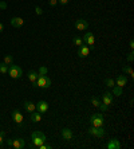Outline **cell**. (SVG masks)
Instances as JSON below:
<instances>
[{
	"instance_id": "6da1fadb",
	"label": "cell",
	"mask_w": 134,
	"mask_h": 149,
	"mask_svg": "<svg viewBox=\"0 0 134 149\" xmlns=\"http://www.w3.org/2000/svg\"><path fill=\"white\" fill-rule=\"evenodd\" d=\"M31 140H32V144H34L36 148H39L43 142H46V136H44V133L39 132V130H35V132L31 134Z\"/></svg>"
},
{
	"instance_id": "7a4b0ae2",
	"label": "cell",
	"mask_w": 134,
	"mask_h": 149,
	"mask_svg": "<svg viewBox=\"0 0 134 149\" xmlns=\"http://www.w3.org/2000/svg\"><path fill=\"white\" fill-rule=\"evenodd\" d=\"M35 87H42V89H48L51 86V78L47 75H39L36 82L34 83Z\"/></svg>"
},
{
	"instance_id": "3957f363",
	"label": "cell",
	"mask_w": 134,
	"mask_h": 149,
	"mask_svg": "<svg viewBox=\"0 0 134 149\" xmlns=\"http://www.w3.org/2000/svg\"><path fill=\"white\" fill-rule=\"evenodd\" d=\"M8 74H10L11 78L18 79V78H20V77H21L23 71H21V69L18 66V65H12V63H11L10 66H8Z\"/></svg>"
},
{
	"instance_id": "277c9868",
	"label": "cell",
	"mask_w": 134,
	"mask_h": 149,
	"mask_svg": "<svg viewBox=\"0 0 134 149\" xmlns=\"http://www.w3.org/2000/svg\"><path fill=\"white\" fill-rule=\"evenodd\" d=\"M90 124H91V126H97V128L103 126V124H105V118H103V116L101 114V113H98V114H93L91 118H90Z\"/></svg>"
},
{
	"instance_id": "5b68a950",
	"label": "cell",
	"mask_w": 134,
	"mask_h": 149,
	"mask_svg": "<svg viewBox=\"0 0 134 149\" xmlns=\"http://www.w3.org/2000/svg\"><path fill=\"white\" fill-rule=\"evenodd\" d=\"M88 134L94 136V137H98V139H102V137H105L106 132H105V129H102V126H99V128L91 126V128L88 129Z\"/></svg>"
},
{
	"instance_id": "8992f818",
	"label": "cell",
	"mask_w": 134,
	"mask_h": 149,
	"mask_svg": "<svg viewBox=\"0 0 134 149\" xmlns=\"http://www.w3.org/2000/svg\"><path fill=\"white\" fill-rule=\"evenodd\" d=\"M12 118H14V121L16 122L18 126H21V125H23V120H24V118H23V114H21L18 109L12 110Z\"/></svg>"
},
{
	"instance_id": "52a82bcc",
	"label": "cell",
	"mask_w": 134,
	"mask_h": 149,
	"mask_svg": "<svg viewBox=\"0 0 134 149\" xmlns=\"http://www.w3.org/2000/svg\"><path fill=\"white\" fill-rule=\"evenodd\" d=\"M82 40H83V43L87 46H93L95 43V38H94L93 32H86V34L83 35V38H82Z\"/></svg>"
},
{
	"instance_id": "ba28073f",
	"label": "cell",
	"mask_w": 134,
	"mask_h": 149,
	"mask_svg": "<svg viewBox=\"0 0 134 149\" xmlns=\"http://www.w3.org/2000/svg\"><path fill=\"white\" fill-rule=\"evenodd\" d=\"M88 54H90V49H88L87 45H83L79 46V50H78V56L79 58H86V56H88Z\"/></svg>"
},
{
	"instance_id": "9c48e42d",
	"label": "cell",
	"mask_w": 134,
	"mask_h": 149,
	"mask_svg": "<svg viewBox=\"0 0 134 149\" xmlns=\"http://www.w3.org/2000/svg\"><path fill=\"white\" fill-rule=\"evenodd\" d=\"M87 27H88V23L85 19H78L75 22V28H77L78 31H85V30H87Z\"/></svg>"
},
{
	"instance_id": "30bf717a",
	"label": "cell",
	"mask_w": 134,
	"mask_h": 149,
	"mask_svg": "<svg viewBox=\"0 0 134 149\" xmlns=\"http://www.w3.org/2000/svg\"><path fill=\"white\" fill-rule=\"evenodd\" d=\"M48 110V104H47L46 101H39L38 104H36V111H39V113H46V111Z\"/></svg>"
},
{
	"instance_id": "8fae6325",
	"label": "cell",
	"mask_w": 134,
	"mask_h": 149,
	"mask_svg": "<svg viewBox=\"0 0 134 149\" xmlns=\"http://www.w3.org/2000/svg\"><path fill=\"white\" fill-rule=\"evenodd\" d=\"M106 149H119L121 148V144L119 141L117 139H113V140H109V142L105 145Z\"/></svg>"
},
{
	"instance_id": "7c38bea8",
	"label": "cell",
	"mask_w": 134,
	"mask_h": 149,
	"mask_svg": "<svg viewBox=\"0 0 134 149\" xmlns=\"http://www.w3.org/2000/svg\"><path fill=\"white\" fill-rule=\"evenodd\" d=\"M102 102L106 105V106H110V105L113 104V94L109 93V91L103 93V95H102Z\"/></svg>"
},
{
	"instance_id": "4fadbf2b",
	"label": "cell",
	"mask_w": 134,
	"mask_h": 149,
	"mask_svg": "<svg viewBox=\"0 0 134 149\" xmlns=\"http://www.w3.org/2000/svg\"><path fill=\"white\" fill-rule=\"evenodd\" d=\"M11 26H12V27H15V28H19V27H21V26L24 24V20H23V19H21V17H12V19H11Z\"/></svg>"
},
{
	"instance_id": "5bb4252c",
	"label": "cell",
	"mask_w": 134,
	"mask_h": 149,
	"mask_svg": "<svg viewBox=\"0 0 134 149\" xmlns=\"http://www.w3.org/2000/svg\"><path fill=\"white\" fill-rule=\"evenodd\" d=\"M26 146V142L23 139H15L12 140V148L15 149H21V148H24Z\"/></svg>"
},
{
	"instance_id": "9a60e30c",
	"label": "cell",
	"mask_w": 134,
	"mask_h": 149,
	"mask_svg": "<svg viewBox=\"0 0 134 149\" xmlns=\"http://www.w3.org/2000/svg\"><path fill=\"white\" fill-rule=\"evenodd\" d=\"M62 137H63L66 141H70V140H73V132H71V129H68V128L62 129Z\"/></svg>"
},
{
	"instance_id": "2e32d148",
	"label": "cell",
	"mask_w": 134,
	"mask_h": 149,
	"mask_svg": "<svg viewBox=\"0 0 134 149\" xmlns=\"http://www.w3.org/2000/svg\"><path fill=\"white\" fill-rule=\"evenodd\" d=\"M115 83H117V86H119V87L126 86V83H127V78H126V75H119V77H117Z\"/></svg>"
},
{
	"instance_id": "e0dca14e",
	"label": "cell",
	"mask_w": 134,
	"mask_h": 149,
	"mask_svg": "<svg viewBox=\"0 0 134 149\" xmlns=\"http://www.w3.org/2000/svg\"><path fill=\"white\" fill-rule=\"evenodd\" d=\"M24 109L28 111V113H32V111L36 110V105L34 104V102H31V101H26L24 102Z\"/></svg>"
},
{
	"instance_id": "ac0fdd59",
	"label": "cell",
	"mask_w": 134,
	"mask_h": 149,
	"mask_svg": "<svg viewBox=\"0 0 134 149\" xmlns=\"http://www.w3.org/2000/svg\"><path fill=\"white\" fill-rule=\"evenodd\" d=\"M31 114V121L32 122H40L42 121V113H39V111H32V113H30Z\"/></svg>"
},
{
	"instance_id": "d6986e66",
	"label": "cell",
	"mask_w": 134,
	"mask_h": 149,
	"mask_svg": "<svg viewBox=\"0 0 134 149\" xmlns=\"http://www.w3.org/2000/svg\"><path fill=\"white\" fill-rule=\"evenodd\" d=\"M38 73H36V71H30L28 73V81L30 82H32V85H34V83L36 82V79H38Z\"/></svg>"
},
{
	"instance_id": "ffe728a7",
	"label": "cell",
	"mask_w": 134,
	"mask_h": 149,
	"mask_svg": "<svg viewBox=\"0 0 134 149\" xmlns=\"http://www.w3.org/2000/svg\"><path fill=\"white\" fill-rule=\"evenodd\" d=\"M113 95H115V97H119V95H122V87L113 86Z\"/></svg>"
},
{
	"instance_id": "44dd1931",
	"label": "cell",
	"mask_w": 134,
	"mask_h": 149,
	"mask_svg": "<svg viewBox=\"0 0 134 149\" xmlns=\"http://www.w3.org/2000/svg\"><path fill=\"white\" fill-rule=\"evenodd\" d=\"M122 70H124V73L125 74H127V75H130V77H134V71H133V69H131L130 66H124L122 67Z\"/></svg>"
},
{
	"instance_id": "7402d4cb",
	"label": "cell",
	"mask_w": 134,
	"mask_h": 149,
	"mask_svg": "<svg viewBox=\"0 0 134 149\" xmlns=\"http://www.w3.org/2000/svg\"><path fill=\"white\" fill-rule=\"evenodd\" d=\"M0 73L1 74H7L8 73V65H6V63H0Z\"/></svg>"
},
{
	"instance_id": "603a6c76",
	"label": "cell",
	"mask_w": 134,
	"mask_h": 149,
	"mask_svg": "<svg viewBox=\"0 0 134 149\" xmlns=\"http://www.w3.org/2000/svg\"><path fill=\"white\" fill-rule=\"evenodd\" d=\"M47 73H48V69L46 66H42L38 71V75H47Z\"/></svg>"
},
{
	"instance_id": "cb8c5ba5",
	"label": "cell",
	"mask_w": 134,
	"mask_h": 149,
	"mask_svg": "<svg viewBox=\"0 0 134 149\" xmlns=\"http://www.w3.org/2000/svg\"><path fill=\"white\" fill-rule=\"evenodd\" d=\"M105 85L107 87H113V86H115V82H114L111 78H106V79H105Z\"/></svg>"
},
{
	"instance_id": "d4e9b609",
	"label": "cell",
	"mask_w": 134,
	"mask_h": 149,
	"mask_svg": "<svg viewBox=\"0 0 134 149\" xmlns=\"http://www.w3.org/2000/svg\"><path fill=\"white\" fill-rule=\"evenodd\" d=\"M74 45H75V46H78V47L83 45V40H82L81 36H74Z\"/></svg>"
},
{
	"instance_id": "484cf974",
	"label": "cell",
	"mask_w": 134,
	"mask_h": 149,
	"mask_svg": "<svg viewBox=\"0 0 134 149\" xmlns=\"http://www.w3.org/2000/svg\"><path fill=\"white\" fill-rule=\"evenodd\" d=\"M12 61H14L12 55H6V56H4V63H6V65H8V66L12 63Z\"/></svg>"
},
{
	"instance_id": "4316f807",
	"label": "cell",
	"mask_w": 134,
	"mask_h": 149,
	"mask_svg": "<svg viewBox=\"0 0 134 149\" xmlns=\"http://www.w3.org/2000/svg\"><path fill=\"white\" fill-rule=\"evenodd\" d=\"M91 104H93V106H94V108H98L99 104H101V101H99L97 97H93L91 98Z\"/></svg>"
},
{
	"instance_id": "83f0119b",
	"label": "cell",
	"mask_w": 134,
	"mask_h": 149,
	"mask_svg": "<svg viewBox=\"0 0 134 149\" xmlns=\"http://www.w3.org/2000/svg\"><path fill=\"white\" fill-rule=\"evenodd\" d=\"M98 109H99V110H101V111H107V109H109V106H106V105L102 102V104H99Z\"/></svg>"
},
{
	"instance_id": "f1b7e54d",
	"label": "cell",
	"mask_w": 134,
	"mask_h": 149,
	"mask_svg": "<svg viewBox=\"0 0 134 149\" xmlns=\"http://www.w3.org/2000/svg\"><path fill=\"white\" fill-rule=\"evenodd\" d=\"M35 14L36 15H42L43 14V10L40 7H38V6H36V7H35Z\"/></svg>"
},
{
	"instance_id": "f546056e",
	"label": "cell",
	"mask_w": 134,
	"mask_h": 149,
	"mask_svg": "<svg viewBox=\"0 0 134 149\" xmlns=\"http://www.w3.org/2000/svg\"><path fill=\"white\" fill-rule=\"evenodd\" d=\"M133 54H134V52L131 51L130 54L127 55V62H129V63H130V62H133V59H134V55H133Z\"/></svg>"
},
{
	"instance_id": "4dcf8cb0",
	"label": "cell",
	"mask_w": 134,
	"mask_h": 149,
	"mask_svg": "<svg viewBox=\"0 0 134 149\" xmlns=\"http://www.w3.org/2000/svg\"><path fill=\"white\" fill-rule=\"evenodd\" d=\"M51 148V145H48V144H44V142H43L42 145L39 146V149H50Z\"/></svg>"
},
{
	"instance_id": "1f68e13d",
	"label": "cell",
	"mask_w": 134,
	"mask_h": 149,
	"mask_svg": "<svg viewBox=\"0 0 134 149\" xmlns=\"http://www.w3.org/2000/svg\"><path fill=\"white\" fill-rule=\"evenodd\" d=\"M48 4L51 6V7H54V6H57L58 4V0H48Z\"/></svg>"
},
{
	"instance_id": "d6a6232c",
	"label": "cell",
	"mask_w": 134,
	"mask_h": 149,
	"mask_svg": "<svg viewBox=\"0 0 134 149\" xmlns=\"http://www.w3.org/2000/svg\"><path fill=\"white\" fill-rule=\"evenodd\" d=\"M0 8H1V10H6V8H7V3H6V1H0Z\"/></svg>"
},
{
	"instance_id": "836d02e7",
	"label": "cell",
	"mask_w": 134,
	"mask_h": 149,
	"mask_svg": "<svg viewBox=\"0 0 134 149\" xmlns=\"http://www.w3.org/2000/svg\"><path fill=\"white\" fill-rule=\"evenodd\" d=\"M58 3H60L62 6H66V4L68 3V0H58Z\"/></svg>"
},
{
	"instance_id": "e575fe53",
	"label": "cell",
	"mask_w": 134,
	"mask_h": 149,
	"mask_svg": "<svg viewBox=\"0 0 134 149\" xmlns=\"http://www.w3.org/2000/svg\"><path fill=\"white\" fill-rule=\"evenodd\" d=\"M7 141V145L8 146H12V140H6Z\"/></svg>"
},
{
	"instance_id": "d590c367",
	"label": "cell",
	"mask_w": 134,
	"mask_h": 149,
	"mask_svg": "<svg viewBox=\"0 0 134 149\" xmlns=\"http://www.w3.org/2000/svg\"><path fill=\"white\" fill-rule=\"evenodd\" d=\"M130 49H131V51H133V49H134V40H130Z\"/></svg>"
},
{
	"instance_id": "8d00e7d4",
	"label": "cell",
	"mask_w": 134,
	"mask_h": 149,
	"mask_svg": "<svg viewBox=\"0 0 134 149\" xmlns=\"http://www.w3.org/2000/svg\"><path fill=\"white\" fill-rule=\"evenodd\" d=\"M3 142H4V137H1V136H0V146L3 145Z\"/></svg>"
},
{
	"instance_id": "74e56055",
	"label": "cell",
	"mask_w": 134,
	"mask_h": 149,
	"mask_svg": "<svg viewBox=\"0 0 134 149\" xmlns=\"http://www.w3.org/2000/svg\"><path fill=\"white\" fill-rule=\"evenodd\" d=\"M0 136H1V137H6V132H4V130H0Z\"/></svg>"
},
{
	"instance_id": "f35d334b",
	"label": "cell",
	"mask_w": 134,
	"mask_h": 149,
	"mask_svg": "<svg viewBox=\"0 0 134 149\" xmlns=\"http://www.w3.org/2000/svg\"><path fill=\"white\" fill-rule=\"evenodd\" d=\"M3 30H4V26L3 23H0V32H3Z\"/></svg>"
}]
</instances>
